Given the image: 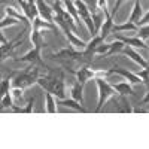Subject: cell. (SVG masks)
Instances as JSON below:
<instances>
[{"mask_svg":"<svg viewBox=\"0 0 149 149\" xmlns=\"http://www.w3.org/2000/svg\"><path fill=\"white\" fill-rule=\"evenodd\" d=\"M66 78L61 70H49L45 76H39L37 82L46 93H51L57 98L66 97Z\"/></svg>","mask_w":149,"mask_h":149,"instance_id":"obj_1","label":"cell"},{"mask_svg":"<svg viewBox=\"0 0 149 149\" xmlns=\"http://www.w3.org/2000/svg\"><path fill=\"white\" fill-rule=\"evenodd\" d=\"M40 76V72L36 66H29L26 70H22L19 73H17L14 78L10 79V88H21V90H26L30 88L31 85H34L37 82V78Z\"/></svg>","mask_w":149,"mask_h":149,"instance_id":"obj_2","label":"cell"},{"mask_svg":"<svg viewBox=\"0 0 149 149\" xmlns=\"http://www.w3.org/2000/svg\"><path fill=\"white\" fill-rule=\"evenodd\" d=\"M94 81L97 84V91H98V102H97V106H95L94 112L95 113H100V112L103 110V106L106 104V102L109 100V98L116 95V91L112 88V85L104 78H95Z\"/></svg>","mask_w":149,"mask_h":149,"instance_id":"obj_3","label":"cell"},{"mask_svg":"<svg viewBox=\"0 0 149 149\" xmlns=\"http://www.w3.org/2000/svg\"><path fill=\"white\" fill-rule=\"evenodd\" d=\"M74 76H76V81L82 85H85L86 82H90L95 78H104L109 76L107 70H98V69H91L90 66H82L81 69H78L76 72H73Z\"/></svg>","mask_w":149,"mask_h":149,"instance_id":"obj_4","label":"cell"},{"mask_svg":"<svg viewBox=\"0 0 149 149\" xmlns=\"http://www.w3.org/2000/svg\"><path fill=\"white\" fill-rule=\"evenodd\" d=\"M42 49L43 48H40V46H33L29 52H26L24 55H21L18 58H15V61H17V63H29L31 66H39L42 69H49L45 64V61L42 60V55H40Z\"/></svg>","mask_w":149,"mask_h":149,"instance_id":"obj_5","label":"cell"},{"mask_svg":"<svg viewBox=\"0 0 149 149\" xmlns=\"http://www.w3.org/2000/svg\"><path fill=\"white\" fill-rule=\"evenodd\" d=\"M74 6H76V10H78V15H79V19L86 26V30L90 31L91 37L95 36V30H94V24H93V18H91V12L90 9L85 6V3L82 0H74Z\"/></svg>","mask_w":149,"mask_h":149,"instance_id":"obj_6","label":"cell"},{"mask_svg":"<svg viewBox=\"0 0 149 149\" xmlns=\"http://www.w3.org/2000/svg\"><path fill=\"white\" fill-rule=\"evenodd\" d=\"M26 27H24V30L18 34V37L17 39H14V40H8L6 43H2L0 45V63H3L5 60H8L10 55H12V52H14V49L22 42V37H24V33H26Z\"/></svg>","mask_w":149,"mask_h":149,"instance_id":"obj_7","label":"cell"},{"mask_svg":"<svg viewBox=\"0 0 149 149\" xmlns=\"http://www.w3.org/2000/svg\"><path fill=\"white\" fill-rule=\"evenodd\" d=\"M49 58L63 60V61H81V60H84V55H82V51L78 52V51H73V49L64 48V49H61V51H58V52L49 54Z\"/></svg>","mask_w":149,"mask_h":149,"instance_id":"obj_8","label":"cell"},{"mask_svg":"<svg viewBox=\"0 0 149 149\" xmlns=\"http://www.w3.org/2000/svg\"><path fill=\"white\" fill-rule=\"evenodd\" d=\"M107 73H109V74L116 73V74H119L121 78H124L125 81H128L131 85H133V84H142L140 78H139L134 72H130L128 69H124V67H119V66H113L112 69H109V70H107Z\"/></svg>","mask_w":149,"mask_h":149,"instance_id":"obj_9","label":"cell"},{"mask_svg":"<svg viewBox=\"0 0 149 149\" xmlns=\"http://www.w3.org/2000/svg\"><path fill=\"white\" fill-rule=\"evenodd\" d=\"M15 2L19 5V8H21V10H22V14L29 18L30 22L37 17V9H36L34 0H15Z\"/></svg>","mask_w":149,"mask_h":149,"instance_id":"obj_10","label":"cell"},{"mask_svg":"<svg viewBox=\"0 0 149 149\" xmlns=\"http://www.w3.org/2000/svg\"><path fill=\"white\" fill-rule=\"evenodd\" d=\"M104 40L102 39L98 34H95V36H93L91 37V40L85 45V48L82 49V55H84V60H90V58H93L94 55H95V49H97V46L100 45V43H103Z\"/></svg>","mask_w":149,"mask_h":149,"instance_id":"obj_11","label":"cell"},{"mask_svg":"<svg viewBox=\"0 0 149 149\" xmlns=\"http://www.w3.org/2000/svg\"><path fill=\"white\" fill-rule=\"evenodd\" d=\"M121 54H124L125 57H128L130 60H133L136 64H139L142 69H148V61H146V58H143L137 51H134V49L131 48V46H124L122 48V51H121Z\"/></svg>","mask_w":149,"mask_h":149,"instance_id":"obj_12","label":"cell"},{"mask_svg":"<svg viewBox=\"0 0 149 149\" xmlns=\"http://www.w3.org/2000/svg\"><path fill=\"white\" fill-rule=\"evenodd\" d=\"M36 9H37V15L42 19L52 22V17H54V10L49 6L45 0H36Z\"/></svg>","mask_w":149,"mask_h":149,"instance_id":"obj_13","label":"cell"},{"mask_svg":"<svg viewBox=\"0 0 149 149\" xmlns=\"http://www.w3.org/2000/svg\"><path fill=\"white\" fill-rule=\"evenodd\" d=\"M115 39L121 40L124 45L131 46V48H142V49H148V43L143 42L139 37H127V36H121V34H115Z\"/></svg>","mask_w":149,"mask_h":149,"instance_id":"obj_14","label":"cell"},{"mask_svg":"<svg viewBox=\"0 0 149 149\" xmlns=\"http://www.w3.org/2000/svg\"><path fill=\"white\" fill-rule=\"evenodd\" d=\"M57 106L60 104V106H64V107H69V109H73V110H76V112H81V113H86V110L85 107H84V104H81L79 102H76V100H73V98L70 97V98H57Z\"/></svg>","mask_w":149,"mask_h":149,"instance_id":"obj_15","label":"cell"},{"mask_svg":"<svg viewBox=\"0 0 149 149\" xmlns=\"http://www.w3.org/2000/svg\"><path fill=\"white\" fill-rule=\"evenodd\" d=\"M104 19H103V22H102V26H100V29H98V30H100V33H98V36H100L102 37V39L104 40L106 39V37L112 33V27H113V15H110L109 14V12H107V14H104Z\"/></svg>","mask_w":149,"mask_h":149,"instance_id":"obj_16","label":"cell"},{"mask_svg":"<svg viewBox=\"0 0 149 149\" xmlns=\"http://www.w3.org/2000/svg\"><path fill=\"white\" fill-rule=\"evenodd\" d=\"M115 106H116L118 113H133V107H131V103L128 102L127 95L118 94V98H115Z\"/></svg>","mask_w":149,"mask_h":149,"instance_id":"obj_17","label":"cell"},{"mask_svg":"<svg viewBox=\"0 0 149 149\" xmlns=\"http://www.w3.org/2000/svg\"><path fill=\"white\" fill-rule=\"evenodd\" d=\"M31 26H33V30H52V31H55V33H57V30H58L54 22L45 21V19H42L39 15H37V17L31 21Z\"/></svg>","mask_w":149,"mask_h":149,"instance_id":"obj_18","label":"cell"},{"mask_svg":"<svg viewBox=\"0 0 149 149\" xmlns=\"http://www.w3.org/2000/svg\"><path fill=\"white\" fill-rule=\"evenodd\" d=\"M5 12H6V15H9V17H14V18H17L19 22H22L24 24V27L26 29H29L30 27V21H29V18L22 14V12H19L17 8H14V6H6L5 8Z\"/></svg>","mask_w":149,"mask_h":149,"instance_id":"obj_19","label":"cell"},{"mask_svg":"<svg viewBox=\"0 0 149 149\" xmlns=\"http://www.w3.org/2000/svg\"><path fill=\"white\" fill-rule=\"evenodd\" d=\"M142 15H143V9H142V5H140V0H136L134 6H133V10H131V14H130V17H128L127 21L137 26V22L142 18Z\"/></svg>","mask_w":149,"mask_h":149,"instance_id":"obj_20","label":"cell"},{"mask_svg":"<svg viewBox=\"0 0 149 149\" xmlns=\"http://www.w3.org/2000/svg\"><path fill=\"white\" fill-rule=\"evenodd\" d=\"M70 95H72L73 100H76V102H79L81 104H84V85L76 81V82L72 85Z\"/></svg>","mask_w":149,"mask_h":149,"instance_id":"obj_21","label":"cell"},{"mask_svg":"<svg viewBox=\"0 0 149 149\" xmlns=\"http://www.w3.org/2000/svg\"><path fill=\"white\" fill-rule=\"evenodd\" d=\"M112 88L116 91V94H121V95H131L134 94L133 91V86L130 82H118V84H113Z\"/></svg>","mask_w":149,"mask_h":149,"instance_id":"obj_22","label":"cell"},{"mask_svg":"<svg viewBox=\"0 0 149 149\" xmlns=\"http://www.w3.org/2000/svg\"><path fill=\"white\" fill-rule=\"evenodd\" d=\"M125 46L121 40L115 39V42H112V43H107V51L103 57H112V55H116V54H121L122 51V48Z\"/></svg>","mask_w":149,"mask_h":149,"instance_id":"obj_23","label":"cell"},{"mask_svg":"<svg viewBox=\"0 0 149 149\" xmlns=\"http://www.w3.org/2000/svg\"><path fill=\"white\" fill-rule=\"evenodd\" d=\"M45 112L46 113H57L58 112V107H57V102H55V98L51 93H45Z\"/></svg>","mask_w":149,"mask_h":149,"instance_id":"obj_24","label":"cell"},{"mask_svg":"<svg viewBox=\"0 0 149 149\" xmlns=\"http://www.w3.org/2000/svg\"><path fill=\"white\" fill-rule=\"evenodd\" d=\"M137 26L133 22H122V24H113L112 27V33H121V31H136Z\"/></svg>","mask_w":149,"mask_h":149,"instance_id":"obj_25","label":"cell"},{"mask_svg":"<svg viewBox=\"0 0 149 149\" xmlns=\"http://www.w3.org/2000/svg\"><path fill=\"white\" fill-rule=\"evenodd\" d=\"M10 110L12 112H18V113H33V110H34V97L29 98L26 107H18L17 104H14L10 107Z\"/></svg>","mask_w":149,"mask_h":149,"instance_id":"obj_26","label":"cell"},{"mask_svg":"<svg viewBox=\"0 0 149 149\" xmlns=\"http://www.w3.org/2000/svg\"><path fill=\"white\" fill-rule=\"evenodd\" d=\"M30 40L33 43V46H46V42L43 40V36L40 33V30H31V36H30Z\"/></svg>","mask_w":149,"mask_h":149,"instance_id":"obj_27","label":"cell"},{"mask_svg":"<svg viewBox=\"0 0 149 149\" xmlns=\"http://www.w3.org/2000/svg\"><path fill=\"white\" fill-rule=\"evenodd\" d=\"M12 106H14V98H12L10 93H6L2 98H0V112L10 110Z\"/></svg>","mask_w":149,"mask_h":149,"instance_id":"obj_28","label":"cell"},{"mask_svg":"<svg viewBox=\"0 0 149 149\" xmlns=\"http://www.w3.org/2000/svg\"><path fill=\"white\" fill-rule=\"evenodd\" d=\"M136 37L142 39L143 42H148V37H149V26L148 24L137 27V30H136Z\"/></svg>","mask_w":149,"mask_h":149,"instance_id":"obj_29","label":"cell"},{"mask_svg":"<svg viewBox=\"0 0 149 149\" xmlns=\"http://www.w3.org/2000/svg\"><path fill=\"white\" fill-rule=\"evenodd\" d=\"M19 24V21L17 19V18H14V17H9V15H6L2 21H0V29H6V27H14V26H18Z\"/></svg>","mask_w":149,"mask_h":149,"instance_id":"obj_30","label":"cell"},{"mask_svg":"<svg viewBox=\"0 0 149 149\" xmlns=\"http://www.w3.org/2000/svg\"><path fill=\"white\" fill-rule=\"evenodd\" d=\"M9 90H10V82H9V78H8V79H3L0 82V98H2L6 93H9Z\"/></svg>","mask_w":149,"mask_h":149,"instance_id":"obj_31","label":"cell"},{"mask_svg":"<svg viewBox=\"0 0 149 149\" xmlns=\"http://www.w3.org/2000/svg\"><path fill=\"white\" fill-rule=\"evenodd\" d=\"M9 93H10V95H12V98L14 100H19V98L22 97V93H24V90H21V88H12L9 90Z\"/></svg>","mask_w":149,"mask_h":149,"instance_id":"obj_32","label":"cell"},{"mask_svg":"<svg viewBox=\"0 0 149 149\" xmlns=\"http://www.w3.org/2000/svg\"><path fill=\"white\" fill-rule=\"evenodd\" d=\"M82 2L85 3V6L90 9V12H95V10H98V8H97V0H82Z\"/></svg>","mask_w":149,"mask_h":149,"instance_id":"obj_33","label":"cell"},{"mask_svg":"<svg viewBox=\"0 0 149 149\" xmlns=\"http://www.w3.org/2000/svg\"><path fill=\"white\" fill-rule=\"evenodd\" d=\"M137 76L140 78V81H142V84H145V85H148V69H142L139 73H136Z\"/></svg>","mask_w":149,"mask_h":149,"instance_id":"obj_34","label":"cell"},{"mask_svg":"<svg viewBox=\"0 0 149 149\" xmlns=\"http://www.w3.org/2000/svg\"><path fill=\"white\" fill-rule=\"evenodd\" d=\"M124 2H125V0H116V2H115V6H113V9H112V12H110V15H115L116 12H118V9L121 8V5H122Z\"/></svg>","mask_w":149,"mask_h":149,"instance_id":"obj_35","label":"cell"},{"mask_svg":"<svg viewBox=\"0 0 149 149\" xmlns=\"http://www.w3.org/2000/svg\"><path fill=\"white\" fill-rule=\"evenodd\" d=\"M6 42H8V39L5 37V34L2 33V29H0V45H2V43H6Z\"/></svg>","mask_w":149,"mask_h":149,"instance_id":"obj_36","label":"cell"},{"mask_svg":"<svg viewBox=\"0 0 149 149\" xmlns=\"http://www.w3.org/2000/svg\"><path fill=\"white\" fill-rule=\"evenodd\" d=\"M142 103H143V104H148V93L145 94V97H143V100H142Z\"/></svg>","mask_w":149,"mask_h":149,"instance_id":"obj_37","label":"cell"},{"mask_svg":"<svg viewBox=\"0 0 149 149\" xmlns=\"http://www.w3.org/2000/svg\"><path fill=\"white\" fill-rule=\"evenodd\" d=\"M54 2H61V0H54Z\"/></svg>","mask_w":149,"mask_h":149,"instance_id":"obj_38","label":"cell"},{"mask_svg":"<svg viewBox=\"0 0 149 149\" xmlns=\"http://www.w3.org/2000/svg\"><path fill=\"white\" fill-rule=\"evenodd\" d=\"M73 2H74V0H73Z\"/></svg>","mask_w":149,"mask_h":149,"instance_id":"obj_39","label":"cell"}]
</instances>
